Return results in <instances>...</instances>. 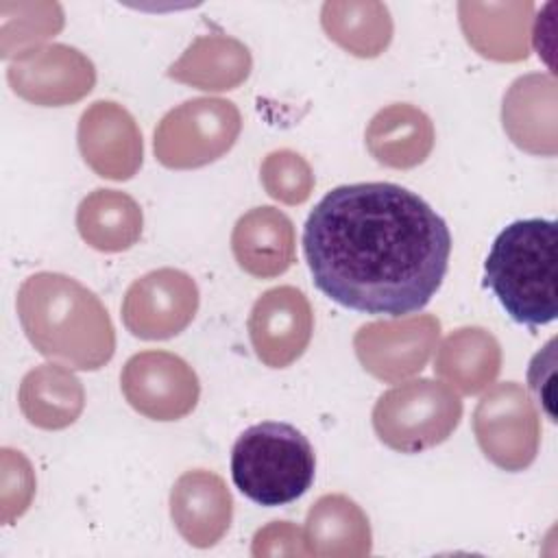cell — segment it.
Returning <instances> with one entry per match:
<instances>
[{"mask_svg": "<svg viewBox=\"0 0 558 558\" xmlns=\"http://www.w3.org/2000/svg\"><path fill=\"white\" fill-rule=\"evenodd\" d=\"M303 255L316 288L338 305L401 318L421 312L442 286L451 233L408 187L351 183L316 203Z\"/></svg>", "mask_w": 558, "mask_h": 558, "instance_id": "6da1fadb", "label": "cell"}, {"mask_svg": "<svg viewBox=\"0 0 558 558\" xmlns=\"http://www.w3.org/2000/svg\"><path fill=\"white\" fill-rule=\"evenodd\" d=\"M17 316L31 344L70 368L98 371L116 351V331L100 299L61 272H35L17 290Z\"/></svg>", "mask_w": 558, "mask_h": 558, "instance_id": "7a4b0ae2", "label": "cell"}, {"mask_svg": "<svg viewBox=\"0 0 558 558\" xmlns=\"http://www.w3.org/2000/svg\"><path fill=\"white\" fill-rule=\"evenodd\" d=\"M558 229L547 218L514 220L495 238L484 262V286L506 314L527 327L558 316Z\"/></svg>", "mask_w": 558, "mask_h": 558, "instance_id": "3957f363", "label": "cell"}, {"mask_svg": "<svg viewBox=\"0 0 558 558\" xmlns=\"http://www.w3.org/2000/svg\"><path fill=\"white\" fill-rule=\"evenodd\" d=\"M316 458L307 436L290 423L264 421L246 427L231 449L235 488L259 506H283L314 482Z\"/></svg>", "mask_w": 558, "mask_h": 558, "instance_id": "277c9868", "label": "cell"}, {"mask_svg": "<svg viewBox=\"0 0 558 558\" xmlns=\"http://www.w3.org/2000/svg\"><path fill=\"white\" fill-rule=\"evenodd\" d=\"M460 418V397L434 379L399 384L386 390L373 408L377 438L399 453H421L445 442Z\"/></svg>", "mask_w": 558, "mask_h": 558, "instance_id": "5b68a950", "label": "cell"}, {"mask_svg": "<svg viewBox=\"0 0 558 558\" xmlns=\"http://www.w3.org/2000/svg\"><path fill=\"white\" fill-rule=\"evenodd\" d=\"M242 118L231 100L192 98L170 109L155 129V157L172 170H190L220 159L238 140Z\"/></svg>", "mask_w": 558, "mask_h": 558, "instance_id": "8992f818", "label": "cell"}, {"mask_svg": "<svg viewBox=\"0 0 558 558\" xmlns=\"http://www.w3.org/2000/svg\"><path fill=\"white\" fill-rule=\"evenodd\" d=\"M473 432L484 456L499 469L517 473L527 469L538 453L541 418L517 381L493 386L473 412Z\"/></svg>", "mask_w": 558, "mask_h": 558, "instance_id": "52a82bcc", "label": "cell"}, {"mask_svg": "<svg viewBox=\"0 0 558 558\" xmlns=\"http://www.w3.org/2000/svg\"><path fill=\"white\" fill-rule=\"evenodd\" d=\"M120 388L129 405L153 421L187 416L201 397L194 368L170 351H142L126 360Z\"/></svg>", "mask_w": 558, "mask_h": 558, "instance_id": "ba28073f", "label": "cell"}, {"mask_svg": "<svg viewBox=\"0 0 558 558\" xmlns=\"http://www.w3.org/2000/svg\"><path fill=\"white\" fill-rule=\"evenodd\" d=\"M198 288L177 268L150 270L135 279L122 301L124 327L142 340H168L196 316Z\"/></svg>", "mask_w": 558, "mask_h": 558, "instance_id": "9c48e42d", "label": "cell"}, {"mask_svg": "<svg viewBox=\"0 0 558 558\" xmlns=\"http://www.w3.org/2000/svg\"><path fill=\"white\" fill-rule=\"evenodd\" d=\"M440 338V320L432 314H410L397 320L362 325L353 336V349L373 377L399 381L418 373Z\"/></svg>", "mask_w": 558, "mask_h": 558, "instance_id": "30bf717a", "label": "cell"}, {"mask_svg": "<svg viewBox=\"0 0 558 558\" xmlns=\"http://www.w3.org/2000/svg\"><path fill=\"white\" fill-rule=\"evenodd\" d=\"M11 89L39 107H63L94 89V63L76 48L50 44L33 48L9 65Z\"/></svg>", "mask_w": 558, "mask_h": 558, "instance_id": "8fae6325", "label": "cell"}, {"mask_svg": "<svg viewBox=\"0 0 558 558\" xmlns=\"http://www.w3.org/2000/svg\"><path fill=\"white\" fill-rule=\"evenodd\" d=\"M312 305L292 286L270 288L253 303L248 338L255 355L270 368H286L299 360L312 340Z\"/></svg>", "mask_w": 558, "mask_h": 558, "instance_id": "7c38bea8", "label": "cell"}, {"mask_svg": "<svg viewBox=\"0 0 558 558\" xmlns=\"http://www.w3.org/2000/svg\"><path fill=\"white\" fill-rule=\"evenodd\" d=\"M78 150L85 163L102 179H131L144 157L135 118L113 100H96L78 120Z\"/></svg>", "mask_w": 558, "mask_h": 558, "instance_id": "4fadbf2b", "label": "cell"}, {"mask_svg": "<svg viewBox=\"0 0 558 558\" xmlns=\"http://www.w3.org/2000/svg\"><path fill=\"white\" fill-rule=\"evenodd\" d=\"M170 517L190 545L205 549L227 534L233 497L220 475L205 469L185 471L170 490Z\"/></svg>", "mask_w": 558, "mask_h": 558, "instance_id": "5bb4252c", "label": "cell"}, {"mask_svg": "<svg viewBox=\"0 0 558 558\" xmlns=\"http://www.w3.org/2000/svg\"><path fill=\"white\" fill-rule=\"evenodd\" d=\"M501 120L508 137L534 155H556V81L525 74L504 96Z\"/></svg>", "mask_w": 558, "mask_h": 558, "instance_id": "9a60e30c", "label": "cell"}, {"mask_svg": "<svg viewBox=\"0 0 558 558\" xmlns=\"http://www.w3.org/2000/svg\"><path fill=\"white\" fill-rule=\"evenodd\" d=\"M231 251L238 266L251 277L283 275L294 262L292 220L275 207H255L235 222Z\"/></svg>", "mask_w": 558, "mask_h": 558, "instance_id": "2e32d148", "label": "cell"}, {"mask_svg": "<svg viewBox=\"0 0 558 558\" xmlns=\"http://www.w3.org/2000/svg\"><path fill=\"white\" fill-rule=\"evenodd\" d=\"M532 2H460L458 15L466 41L495 61L527 57V26Z\"/></svg>", "mask_w": 558, "mask_h": 558, "instance_id": "e0dca14e", "label": "cell"}, {"mask_svg": "<svg viewBox=\"0 0 558 558\" xmlns=\"http://www.w3.org/2000/svg\"><path fill=\"white\" fill-rule=\"evenodd\" d=\"M366 148L388 168H414L434 148V124L418 107L395 102L379 109L366 126Z\"/></svg>", "mask_w": 558, "mask_h": 558, "instance_id": "ac0fdd59", "label": "cell"}, {"mask_svg": "<svg viewBox=\"0 0 558 558\" xmlns=\"http://www.w3.org/2000/svg\"><path fill=\"white\" fill-rule=\"evenodd\" d=\"M248 48L222 33L196 37L187 50L168 68V76L205 92L235 89L251 74Z\"/></svg>", "mask_w": 558, "mask_h": 558, "instance_id": "d6986e66", "label": "cell"}, {"mask_svg": "<svg viewBox=\"0 0 558 558\" xmlns=\"http://www.w3.org/2000/svg\"><path fill=\"white\" fill-rule=\"evenodd\" d=\"M501 368V347L482 327H460L451 331L436 351L434 373L451 390L477 395L488 388Z\"/></svg>", "mask_w": 558, "mask_h": 558, "instance_id": "ffe728a7", "label": "cell"}, {"mask_svg": "<svg viewBox=\"0 0 558 558\" xmlns=\"http://www.w3.org/2000/svg\"><path fill=\"white\" fill-rule=\"evenodd\" d=\"M26 421L41 429L70 427L85 408L81 379L61 364H41L28 371L17 392Z\"/></svg>", "mask_w": 558, "mask_h": 558, "instance_id": "44dd1931", "label": "cell"}, {"mask_svg": "<svg viewBox=\"0 0 558 558\" xmlns=\"http://www.w3.org/2000/svg\"><path fill=\"white\" fill-rule=\"evenodd\" d=\"M305 545L310 556H366L371 554L368 517L347 495H323L307 512Z\"/></svg>", "mask_w": 558, "mask_h": 558, "instance_id": "7402d4cb", "label": "cell"}, {"mask_svg": "<svg viewBox=\"0 0 558 558\" xmlns=\"http://www.w3.org/2000/svg\"><path fill=\"white\" fill-rule=\"evenodd\" d=\"M144 216L140 205L118 190H94L76 209V229L96 251L120 253L142 235Z\"/></svg>", "mask_w": 558, "mask_h": 558, "instance_id": "603a6c76", "label": "cell"}, {"mask_svg": "<svg viewBox=\"0 0 558 558\" xmlns=\"http://www.w3.org/2000/svg\"><path fill=\"white\" fill-rule=\"evenodd\" d=\"M320 24L329 39L362 59L381 54L392 39V20L384 2H325Z\"/></svg>", "mask_w": 558, "mask_h": 558, "instance_id": "cb8c5ba5", "label": "cell"}, {"mask_svg": "<svg viewBox=\"0 0 558 558\" xmlns=\"http://www.w3.org/2000/svg\"><path fill=\"white\" fill-rule=\"evenodd\" d=\"M11 4V2H9ZM17 22L2 20V57H20L63 28V11L57 2L11 4Z\"/></svg>", "mask_w": 558, "mask_h": 558, "instance_id": "d4e9b609", "label": "cell"}, {"mask_svg": "<svg viewBox=\"0 0 558 558\" xmlns=\"http://www.w3.org/2000/svg\"><path fill=\"white\" fill-rule=\"evenodd\" d=\"M259 177L268 196L286 205L305 203L314 190V172L310 163L288 148L266 155Z\"/></svg>", "mask_w": 558, "mask_h": 558, "instance_id": "484cf974", "label": "cell"}, {"mask_svg": "<svg viewBox=\"0 0 558 558\" xmlns=\"http://www.w3.org/2000/svg\"><path fill=\"white\" fill-rule=\"evenodd\" d=\"M253 556H283V554H296V556H310L305 536L296 525L290 521H272L266 527L257 530L253 538Z\"/></svg>", "mask_w": 558, "mask_h": 558, "instance_id": "4316f807", "label": "cell"}, {"mask_svg": "<svg viewBox=\"0 0 558 558\" xmlns=\"http://www.w3.org/2000/svg\"><path fill=\"white\" fill-rule=\"evenodd\" d=\"M556 338H551L543 351H538L527 368V384L532 392L543 403L547 416L556 421L554 414V366H556Z\"/></svg>", "mask_w": 558, "mask_h": 558, "instance_id": "83f0119b", "label": "cell"}]
</instances>
